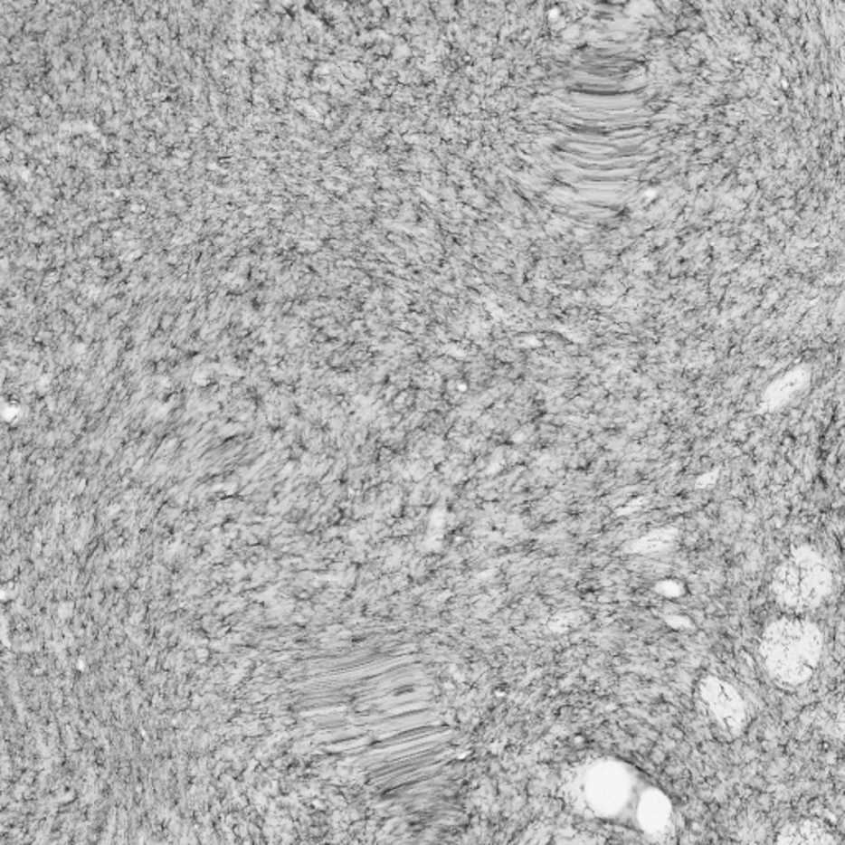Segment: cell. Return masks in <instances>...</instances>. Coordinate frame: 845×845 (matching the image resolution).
<instances>
[{
    "instance_id": "cell-12",
    "label": "cell",
    "mask_w": 845,
    "mask_h": 845,
    "mask_svg": "<svg viewBox=\"0 0 845 845\" xmlns=\"http://www.w3.org/2000/svg\"><path fill=\"white\" fill-rule=\"evenodd\" d=\"M12 60H14V62H20V60H22V53H20V52H12Z\"/></svg>"
},
{
    "instance_id": "cell-7",
    "label": "cell",
    "mask_w": 845,
    "mask_h": 845,
    "mask_svg": "<svg viewBox=\"0 0 845 845\" xmlns=\"http://www.w3.org/2000/svg\"><path fill=\"white\" fill-rule=\"evenodd\" d=\"M781 844H831L834 837L829 834L826 827L814 821H801L788 824L778 836Z\"/></svg>"
},
{
    "instance_id": "cell-3",
    "label": "cell",
    "mask_w": 845,
    "mask_h": 845,
    "mask_svg": "<svg viewBox=\"0 0 845 845\" xmlns=\"http://www.w3.org/2000/svg\"><path fill=\"white\" fill-rule=\"evenodd\" d=\"M700 697L718 724L730 732H742L746 722V707L730 684L717 677H707L700 684Z\"/></svg>"
},
{
    "instance_id": "cell-10",
    "label": "cell",
    "mask_w": 845,
    "mask_h": 845,
    "mask_svg": "<svg viewBox=\"0 0 845 845\" xmlns=\"http://www.w3.org/2000/svg\"><path fill=\"white\" fill-rule=\"evenodd\" d=\"M35 225H37V220H33V218H27V220H25V228H27V230H33Z\"/></svg>"
},
{
    "instance_id": "cell-8",
    "label": "cell",
    "mask_w": 845,
    "mask_h": 845,
    "mask_svg": "<svg viewBox=\"0 0 845 845\" xmlns=\"http://www.w3.org/2000/svg\"><path fill=\"white\" fill-rule=\"evenodd\" d=\"M676 536L677 530H674V528H662V530L650 532L649 536H642V538H639L632 544V552H638V554L659 552V550H662V548H666V546L672 544L676 540Z\"/></svg>"
},
{
    "instance_id": "cell-9",
    "label": "cell",
    "mask_w": 845,
    "mask_h": 845,
    "mask_svg": "<svg viewBox=\"0 0 845 845\" xmlns=\"http://www.w3.org/2000/svg\"><path fill=\"white\" fill-rule=\"evenodd\" d=\"M205 138H207L208 141H212V139H215L216 138L215 128H212V126H208L207 129H205Z\"/></svg>"
},
{
    "instance_id": "cell-2",
    "label": "cell",
    "mask_w": 845,
    "mask_h": 845,
    "mask_svg": "<svg viewBox=\"0 0 845 845\" xmlns=\"http://www.w3.org/2000/svg\"><path fill=\"white\" fill-rule=\"evenodd\" d=\"M831 588L832 574L822 556L811 546L794 550L773 576V590L778 600L791 608H812L826 598Z\"/></svg>"
},
{
    "instance_id": "cell-4",
    "label": "cell",
    "mask_w": 845,
    "mask_h": 845,
    "mask_svg": "<svg viewBox=\"0 0 845 845\" xmlns=\"http://www.w3.org/2000/svg\"><path fill=\"white\" fill-rule=\"evenodd\" d=\"M628 780L624 778L622 771L614 768L604 770L592 781L593 802L596 808L606 812H612L620 808L628 796Z\"/></svg>"
},
{
    "instance_id": "cell-1",
    "label": "cell",
    "mask_w": 845,
    "mask_h": 845,
    "mask_svg": "<svg viewBox=\"0 0 845 845\" xmlns=\"http://www.w3.org/2000/svg\"><path fill=\"white\" fill-rule=\"evenodd\" d=\"M824 638L816 624L806 620L771 622L761 638V658L770 674L784 684H802L816 672Z\"/></svg>"
},
{
    "instance_id": "cell-11",
    "label": "cell",
    "mask_w": 845,
    "mask_h": 845,
    "mask_svg": "<svg viewBox=\"0 0 845 845\" xmlns=\"http://www.w3.org/2000/svg\"><path fill=\"white\" fill-rule=\"evenodd\" d=\"M35 172H37L40 177H45V176H47V170H45V167H43V166H38L37 170H35Z\"/></svg>"
},
{
    "instance_id": "cell-5",
    "label": "cell",
    "mask_w": 845,
    "mask_h": 845,
    "mask_svg": "<svg viewBox=\"0 0 845 845\" xmlns=\"http://www.w3.org/2000/svg\"><path fill=\"white\" fill-rule=\"evenodd\" d=\"M808 370H804V368H798V370L791 372L788 375L783 376L780 380H776L774 384L768 386V390L763 394V406L768 408V412H773V410L780 408L783 404H788L794 394L808 385Z\"/></svg>"
},
{
    "instance_id": "cell-6",
    "label": "cell",
    "mask_w": 845,
    "mask_h": 845,
    "mask_svg": "<svg viewBox=\"0 0 845 845\" xmlns=\"http://www.w3.org/2000/svg\"><path fill=\"white\" fill-rule=\"evenodd\" d=\"M670 819V802L658 791L646 793L639 802V821L646 831L659 832Z\"/></svg>"
}]
</instances>
